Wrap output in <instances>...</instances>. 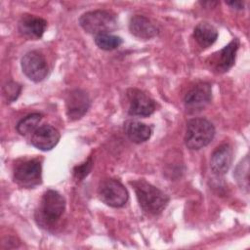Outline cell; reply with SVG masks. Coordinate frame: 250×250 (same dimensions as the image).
I'll return each mask as SVG.
<instances>
[{
	"instance_id": "cell-1",
	"label": "cell",
	"mask_w": 250,
	"mask_h": 250,
	"mask_svg": "<svg viewBox=\"0 0 250 250\" xmlns=\"http://www.w3.org/2000/svg\"><path fill=\"white\" fill-rule=\"evenodd\" d=\"M130 184L133 186L139 204L144 211L157 215L166 208L169 197L164 191L143 179L130 182Z\"/></svg>"
},
{
	"instance_id": "cell-2",
	"label": "cell",
	"mask_w": 250,
	"mask_h": 250,
	"mask_svg": "<svg viewBox=\"0 0 250 250\" xmlns=\"http://www.w3.org/2000/svg\"><path fill=\"white\" fill-rule=\"evenodd\" d=\"M215 136L213 124L205 118H192L188 121L185 144L192 150L208 146Z\"/></svg>"
},
{
	"instance_id": "cell-3",
	"label": "cell",
	"mask_w": 250,
	"mask_h": 250,
	"mask_svg": "<svg viewBox=\"0 0 250 250\" xmlns=\"http://www.w3.org/2000/svg\"><path fill=\"white\" fill-rule=\"evenodd\" d=\"M65 209L64 197L54 189L44 192L39 209L36 211V220L44 226L53 225L63 214Z\"/></svg>"
},
{
	"instance_id": "cell-4",
	"label": "cell",
	"mask_w": 250,
	"mask_h": 250,
	"mask_svg": "<svg viewBox=\"0 0 250 250\" xmlns=\"http://www.w3.org/2000/svg\"><path fill=\"white\" fill-rule=\"evenodd\" d=\"M80 26L88 33L99 35L110 33L117 27V19L114 14L105 10H95L84 13L79 18Z\"/></svg>"
},
{
	"instance_id": "cell-5",
	"label": "cell",
	"mask_w": 250,
	"mask_h": 250,
	"mask_svg": "<svg viewBox=\"0 0 250 250\" xmlns=\"http://www.w3.org/2000/svg\"><path fill=\"white\" fill-rule=\"evenodd\" d=\"M98 194L104 203L114 208L124 206L129 198L125 187L115 179H104L101 181L98 188Z\"/></svg>"
},
{
	"instance_id": "cell-6",
	"label": "cell",
	"mask_w": 250,
	"mask_h": 250,
	"mask_svg": "<svg viewBox=\"0 0 250 250\" xmlns=\"http://www.w3.org/2000/svg\"><path fill=\"white\" fill-rule=\"evenodd\" d=\"M14 181L21 187L30 188L42 182V167L38 159H27L14 168Z\"/></svg>"
},
{
	"instance_id": "cell-7",
	"label": "cell",
	"mask_w": 250,
	"mask_h": 250,
	"mask_svg": "<svg viewBox=\"0 0 250 250\" xmlns=\"http://www.w3.org/2000/svg\"><path fill=\"white\" fill-rule=\"evenodd\" d=\"M22 72L33 82H41L48 75V64L44 56L38 51L27 52L21 58Z\"/></svg>"
},
{
	"instance_id": "cell-8",
	"label": "cell",
	"mask_w": 250,
	"mask_h": 250,
	"mask_svg": "<svg viewBox=\"0 0 250 250\" xmlns=\"http://www.w3.org/2000/svg\"><path fill=\"white\" fill-rule=\"evenodd\" d=\"M212 99V88L207 82H200L192 86L186 94L184 102L189 112H198L204 109Z\"/></svg>"
},
{
	"instance_id": "cell-9",
	"label": "cell",
	"mask_w": 250,
	"mask_h": 250,
	"mask_svg": "<svg viewBox=\"0 0 250 250\" xmlns=\"http://www.w3.org/2000/svg\"><path fill=\"white\" fill-rule=\"evenodd\" d=\"M129 100L128 113L133 116L146 117L155 110V102L145 92L139 89H130L127 92Z\"/></svg>"
},
{
	"instance_id": "cell-10",
	"label": "cell",
	"mask_w": 250,
	"mask_h": 250,
	"mask_svg": "<svg viewBox=\"0 0 250 250\" xmlns=\"http://www.w3.org/2000/svg\"><path fill=\"white\" fill-rule=\"evenodd\" d=\"M66 115L69 120L80 119L89 109L90 99L87 93L81 89L71 90L65 99Z\"/></svg>"
},
{
	"instance_id": "cell-11",
	"label": "cell",
	"mask_w": 250,
	"mask_h": 250,
	"mask_svg": "<svg viewBox=\"0 0 250 250\" xmlns=\"http://www.w3.org/2000/svg\"><path fill=\"white\" fill-rule=\"evenodd\" d=\"M60 140L59 131L51 125L38 127L31 136V144L36 148L47 151L54 148Z\"/></svg>"
},
{
	"instance_id": "cell-12",
	"label": "cell",
	"mask_w": 250,
	"mask_h": 250,
	"mask_svg": "<svg viewBox=\"0 0 250 250\" xmlns=\"http://www.w3.org/2000/svg\"><path fill=\"white\" fill-rule=\"evenodd\" d=\"M20 33L32 40H36L42 37L46 28H47V21L39 17L24 14L21 16L19 25H18Z\"/></svg>"
},
{
	"instance_id": "cell-13",
	"label": "cell",
	"mask_w": 250,
	"mask_h": 250,
	"mask_svg": "<svg viewBox=\"0 0 250 250\" xmlns=\"http://www.w3.org/2000/svg\"><path fill=\"white\" fill-rule=\"evenodd\" d=\"M232 163V148L229 144L219 146L212 153L210 166L216 175L226 174Z\"/></svg>"
},
{
	"instance_id": "cell-14",
	"label": "cell",
	"mask_w": 250,
	"mask_h": 250,
	"mask_svg": "<svg viewBox=\"0 0 250 250\" xmlns=\"http://www.w3.org/2000/svg\"><path fill=\"white\" fill-rule=\"evenodd\" d=\"M240 42L237 38H233L227 46H225L215 58L214 69L218 73H223L231 68L235 62L236 52L239 48Z\"/></svg>"
},
{
	"instance_id": "cell-15",
	"label": "cell",
	"mask_w": 250,
	"mask_h": 250,
	"mask_svg": "<svg viewBox=\"0 0 250 250\" xmlns=\"http://www.w3.org/2000/svg\"><path fill=\"white\" fill-rule=\"evenodd\" d=\"M130 32L140 39H150L157 35L158 29L154 23L142 15L133 16L129 21Z\"/></svg>"
},
{
	"instance_id": "cell-16",
	"label": "cell",
	"mask_w": 250,
	"mask_h": 250,
	"mask_svg": "<svg viewBox=\"0 0 250 250\" xmlns=\"http://www.w3.org/2000/svg\"><path fill=\"white\" fill-rule=\"evenodd\" d=\"M124 130L127 137L136 144H142L147 141L152 133L148 125L136 120L126 121L124 123Z\"/></svg>"
},
{
	"instance_id": "cell-17",
	"label": "cell",
	"mask_w": 250,
	"mask_h": 250,
	"mask_svg": "<svg viewBox=\"0 0 250 250\" xmlns=\"http://www.w3.org/2000/svg\"><path fill=\"white\" fill-rule=\"evenodd\" d=\"M193 37L202 48H207L217 40L218 31L212 24L208 22H200L194 28Z\"/></svg>"
},
{
	"instance_id": "cell-18",
	"label": "cell",
	"mask_w": 250,
	"mask_h": 250,
	"mask_svg": "<svg viewBox=\"0 0 250 250\" xmlns=\"http://www.w3.org/2000/svg\"><path fill=\"white\" fill-rule=\"evenodd\" d=\"M41 118L42 115L37 112L28 114L27 116L23 117L17 124L18 133L21 134V136H26L28 134L33 133L37 129V126L41 121Z\"/></svg>"
},
{
	"instance_id": "cell-19",
	"label": "cell",
	"mask_w": 250,
	"mask_h": 250,
	"mask_svg": "<svg viewBox=\"0 0 250 250\" xmlns=\"http://www.w3.org/2000/svg\"><path fill=\"white\" fill-rule=\"evenodd\" d=\"M95 43L102 50L111 51L118 48L122 44V39L117 35L104 33L95 36Z\"/></svg>"
},
{
	"instance_id": "cell-20",
	"label": "cell",
	"mask_w": 250,
	"mask_h": 250,
	"mask_svg": "<svg viewBox=\"0 0 250 250\" xmlns=\"http://www.w3.org/2000/svg\"><path fill=\"white\" fill-rule=\"evenodd\" d=\"M21 90V86L14 81H9L3 86V95L8 103H12L18 99Z\"/></svg>"
},
{
	"instance_id": "cell-21",
	"label": "cell",
	"mask_w": 250,
	"mask_h": 250,
	"mask_svg": "<svg viewBox=\"0 0 250 250\" xmlns=\"http://www.w3.org/2000/svg\"><path fill=\"white\" fill-rule=\"evenodd\" d=\"M92 166H93V161H92V158L89 157L86 161H84L83 163H81L73 168L74 178L78 181H82L90 173Z\"/></svg>"
},
{
	"instance_id": "cell-22",
	"label": "cell",
	"mask_w": 250,
	"mask_h": 250,
	"mask_svg": "<svg viewBox=\"0 0 250 250\" xmlns=\"http://www.w3.org/2000/svg\"><path fill=\"white\" fill-rule=\"evenodd\" d=\"M227 4L237 10H241L244 7V3L242 1H231V2H227Z\"/></svg>"
}]
</instances>
